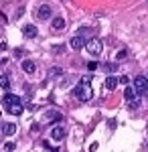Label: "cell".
Listing matches in <instances>:
<instances>
[{
  "label": "cell",
  "mask_w": 148,
  "mask_h": 152,
  "mask_svg": "<svg viewBox=\"0 0 148 152\" xmlns=\"http://www.w3.org/2000/svg\"><path fill=\"white\" fill-rule=\"evenodd\" d=\"M75 97H79L81 102H89L93 97V91H91V85H89V77H83V83H79L75 89H73Z\"/></svg>",
  "instance_id": "obj_1"
},
{
  "label": "cell",
  "mask_w": 148,
  "mask_h": 152,
  "mask_svg": "<svg viewBox=\"0 0 148 152\" xmlns=\"http://www.w3.org/2000/svg\"><path fill=\"white\" fill-rule=\"evenodd\" d=\"M124 97H126V102H128V107H132V110H138L140 107V102H138V97H136V89L134 87H126V91H124Z\"/></svg>",
  "instance_id": "obj_2"
},
{
  "label": "cell",
  "mask_w": 148,
  "mask_h": 152,
  "mask_svg": "<svg viewBox=\"0 0 148 152\" xmlns=\"http://www.w3.org/2000/svg\"><path fill=\"white\" fill-rule=\"evenodd\" d=\"M85 49H87V53H89V55H95V57H97V55L103 51V45H102V41H100V39H95V37H93V39L87 41Z\"/></svg>",
  "instance_id": "obj_3"
},
{
  "label": "cell",
  "mask_w": 148,
  "mask_h": 152,
  "mask_svg": "<svg viewBox=\"0 0 148 152\" xmlns=\"http://www.w3.org/2000/svg\"><path fill=\"white\" fill-rule=\"evenodd\" d=\"M134 89H136L140 95H148V77L138 75L136 79H134Z\"/></svg>",
  "instance_id": "obj_4"
},
{
  "label": "cell",
  "mask_w": 148,
  "mask_h": 152,
  "mask_svg": "<svg viewBox=\"0 0 148 152\" xmlns=\"http://www.w3.org/2000/svg\"><path fill=\"white\" fill-rule=\"evenodd\" d=\"M45 120L49 122V124H57V122L63 120V114H61L59 110H49V112L45 114Z\"/></svg>",
  "instance_id": "obj_5"
},
{
  "label": "cell",
  "mask_w": 148,
  "mask_h": 152,
  "mask_svg": "<svg viewBox=\"0 0 148 152\" xmlns=\"http://www.w3.org/2000/svg\"><path fill=\"white\" fill-rule=\"evenodd\" d=\"M21 102V97H16L14 94H4V97H2V104H4V107H10V105H14V104H18Z\"/></svg>",
  "instance_id": "obj_6"
},
{
  "label": "cell",
  "mask_w": 148,
  "mask_h": 152,
  "mask_svg": "<svg viewBox=\"0 0 148 152\" xmlns=\"http://www.w3.org/2000/svg\"><path fill=\"white\" fill-rule=\"evenodd\" d=\"M118 83H120V77H116V75H108L106 77V89H116L118 87Z\"/></svg>",
  "instance_id": "obj_7"
},
{
  "label": "cell",
  "mask_w": 148,
  "mask_h": 152,
  "mask_svg": "<svg viewBox=\"0 0 148 152\" xmlns=\"http://www.w3.org/2000/svg\"><path fill=\"white\" fill-rule=\"evenodd\" d=\"M23 110H24L23 102H18V104H14V105H10V107H6V112H8L10 116H21V114H23Z\"/></svg>",
  "instance_id": "obj_8"
},
{
  "label": "cell",
  "mask_w": 148,
  "mask_h": 152,
  "mask_svg": "<svg viewBox=\"0 0 148 152\" xmlns=\"http://www.w3.org/2000/svg\"><path fill=\"white\" fill-rule=\"evenodd\" d=\"M51 138H53V140H63V138H65V130L61 128V126H55V128L51 130Z\"/></svg>",
  "instance_id": "obj_9"
},
{
  "label": "cell",
  "mask_w": 148,
  "mask_h": 152,
  "mask_svg": "<svg viewBox=\"0 0 148 152\" xmlns=\"http://www.w3.org/2000/svg\"><path fill=\"white\" fill-rule=\"evenodd\" d=\"M49 16H51V6L49 4H41L39 6V18L41 20H47Z\"/></svg>",
  "instance_id": "obj_10"
},
{
  "label": "cell",
  "mask_w": 148,
  "mask_h": 152,
  "mask_svg": "<svg viewBox=\"0 0 148 152\" xmlns=\"http://www.w3.org/2000/svg\"><path fill=\"white\" fill-rule=\"evenodd\" d=\"M23 33H24V37H29V39H34V37L39 35V28L34 26V24H26L23 28Z\"/></svg>",
  "instance_id": "obj_11"
},
{
  "label": "cell",
  "mask_w": 148,
  "mask_h": 152,
  "mask_svg": "<svg viewBox=\"0 0 148 152\" xmlns=\"http://www.w3.org/2000/svg\"><path fill=\"white\" fill-rule=\"evenodd\" d=\"M23 71H24V73H29V75H33L34 71H37V65H34L31 59H24V61H23Z\"/></svg>",
  "instance_id": "obj_12"
},
{
  "label": "cell",
  "mask_w": 148,
  "mask_h": 152,
  "mask_svg": "<svg viewBox=\"0 0 148 152\" xmlns=\"http://www.w3.org/2000/svg\"><path fill=\"white\" fill-rule=\"evenodd\" d=\"M2 132H4V136H12V134H16V124L4 122V124H2Z\"/></svg>",
  "instance_id": "obj_13"
},
{
  "label": "cell",
  "mask_w": 148,
  "mask_h": 152,
  "mask_svg": "<svg viewBox=\"0 0 148 152\" xmlns=\"http://www.w3.org/2000/svg\"><path fill=\"white\" fill-rule=\"evenodd\" d=\"M85 45H87V43H85L81 37H73V39H71V47L75 49V51H79V49H81V47H85Z\"/></svg>",
  "instance_id": "obj_14"
},
{
  "label": "cell",
  "mask_w": 148,
  "mask_h": 152,
  "mask_svg": "<svg viewBox=\"0 0 148 152\" xmlns=\"http://www.w3.org/2000/svg\"><path fill=\"white\" fill-rule=\"evenodd\" d=\"M51 24H53V28H55V31H61V28H65V18H61V16H57V18H53V20H51Z\"/></svg>",
  "instance_id": "obj_15"
},
{
  "label": "cell",
  "mask_w": 148,
  "mask_h": 152,
  "mask_svg": "<svg viewBox=\"0 0 148 152\" xmlns=\"http://www.w3.org/2000/svg\"><path fill=\"white\" fill-rule=\"evenodd\" d=\"M0 85H2V89H6V94H8V87H10V79H8V75H6V73H2V75H0Z\"/></svg>",
  "instance_id": "obj_16"
},
{
  "label": "cell",
  "mask_w": 148,
  "mask_h": 152,
  "mask_svg": "<svg viewBox=\"0 0 148 152\" xmlns=\"http://www.w3.org/2000/svg\"><path fill=\"white\" fill-rule=\"evenodd\" d=\"M102 67H103V71H106L108 75H112V73L118 71V65H116V63H106V65H102Z\"/></svg>",
  "instance_id": "obj_17"
},
{
  "label": "cell",
  "mask_w": 148,
  "mask_h": 152,
  "mask_svg": "<svg viewBox=\"0 0 148 152\" xmlns=\"http://www.w3.org/2000/svg\"><path fill=\"white\" fill-rule=\"evenodd\" d=\"M61 73H63V69H61V67H53V69L47 71V77H49V79H51V77H59Z\"/></svg>",
  "instance_id": "obj_18"
},
{
  "label": "cell",
  "mask_w": 148,
  "mask_h": 152,
  "mask_svg": "<svg viewBox=\"0 0 148 152\" xmlns=\"http://www.w3.org/2000/svg\"><path fill=\"white\" fill-rule=\"evenodd\" d=\"M100 67H102V65H100L97 61H89V63H87V69H89V71H97Z\"/></svg>",
  "instance_id": "obj_19"
},
{
  "label": "cell",
  "mask_w": 148,
  "mask_h": 152,
  "mask_svg": "<svg viewBox=\"0 0 148 152\" xmlns=\"http://www.w3.org/2000/svg\"><path fill=\"white\" fill-rule=\"evenodd\" d=\"M24 55H26V51H24L23 47H18V49H14V57L16 59H23Z\"/></svg>",
  "instance_id": "obj_20"
},
{
  "label": "cell",
  "mask_w": 148,
  "mask_h": 152,
  "mask_svg": "<svg viewBox=\"0 0 148 152\" xmlns=\"http://www.w3.org/2000/svg\"><path fill=\"white\" fill-rule=\"evenodd\" d=\"M126 57H128V51H126V49L118 51V55H116V59H118V61H122V59H126Z\"/></svg>",
  "instance_id": "obj_21"
},
{
  "label": "cell",
  "mask_w": 148,
  "mask_h": 152,
  "mask_svg": "<svg viewBox=\"0 0 148 152\" xmlns=\"http://www.w3.org/2000/svg\"><path fill=\"white\" fill-rule=\"evenodd\" d=\"M4 148H6V152H12L14 148H16V146H14L12 142H6V144H4Z\"/></svg>",
  "instance_id": "obj_22"
},
{
  "label": "cell",
  "mask_w": 148,
  "mask_h": 152,
  "mask_svg": "<svg viewBox=\"0 0 148 152\" xmlns=\"http://www.w3.org/2000/svg\"><path fill=\"white\" fill-rule=\"evenodd\" d=\"M97 148H100V144H97V142H93V144H91V146H89V150H91V152H95V150H97Z\"/></svg>",
  "instance_id": "obj_23"
},
{
  "label": "cell",
  "mask_w": 148,
  "mask_h": 152,
  "mask_svg": "<svg viewBox=\"0 0 148 152\" xmlns=\"http://www.w3.org/2000/svg\"><path fill=\"white\" fill-rule=\"evenodd\" d=\"M128 81H130V79H128L126 75H122V77H120V83H124V85H128Z\"/></svg>",
  "instance_id": "obj_24"
},
{
  "label": "cell",
  "mask_w": 148,
  "mask_h": 152,
  "mask_svg": "<svg viewBox=\"0 0 148 152\" xmlns=\"http://www.w3.org/2000/svg\"><path fill=\"white\" fill-rule=\"evenodd\" d=\"M0 20H2V24H6V23H8V18L4 16V12H0Z\"/></svg>",
  "instance_id": "obj_25"
},
{
  "label": "cell",
  "mask_w": 148,
  "mask_h": 152,
  "mask_svg": "<svg viewBox=\"0 0 148 152\" xmlns=\"http://www.w3.org/2000/svg\"><path fill=\"white\" fill-rule=\"evenodd\" d=\"M23 12H24V6H21V8L16 10V18H18V16H23Z\"/></svg>",
  "instance_id": "obj_26"
},
{
  "label": "cell",
  "mask_w": 148,
  "mask_h": 152,
  "mask_svg": "<svg viewBox=\"0 0 148 152\" xmlns=\"http://www.w3.org/2000/svg\"><path fill=\"white\" fill-rule=\"evenodd\" d=\"M37 130H39V124H33V126H31V134H34Z\"/></svg>",
  "instance_id": "obj_27"
},
{
  "label": "cell",
  "mask_w": 148,
  "mask_h": 152,
  "mask_svg": "<svg viewBox=\"0 0 148 152\" xmlns=\"http://www.w3.org/2000/svg\"><path fill=\"white\" fill-rule=\"evenodd\" d=\"M51 152H59V148H51Z\"/></svg>",
  "instance_id": "obj_28"
}]
</instances>
